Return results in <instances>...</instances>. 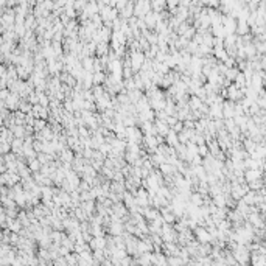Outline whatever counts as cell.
Returning a JSON list of instances; mask_svg holds the SVG:
<instances>
[{
	"label": "cell",
	"instance_id": "6da1fadb",
	"mask_svg": "<svg viewBox=\"0 0 266 266\" xmlns=\"http://www.w3.org/2000/svg\"><path fill=\"white\" fill-rule=\"evenodd\" d=\"M145 54H143L142 51H132L131 54V65H132V70H140L143 64H145Z\"/></svg>",
	"mask_w": 266,
	"mask_h": 266
},
{
	"label": "cell",
	"instance_id": "7a4b0ae2",
	"mask_svg": "<svg viewBox=\"0 0 266 266\" xmlns=\"http://www.w3.org/2000/svg\"><path fill=\"white\" fill-rule=\"evenodd\" d=\"M6 103H8V106H10V109H14L16 106H17V93H11L8 98H6ZM5 103V104H6Z\"/></svg>",
	"mask_w": 266,
	"mask_h": 266
},
{
	"label": "cell",
	"instance_id": "3957f363",
	"mask_svg": "<svg viewBox=\"0 0 266 266\" xmlns=\"http://www.w3.org/2000/svg\"><path fill=\"white\" fill-rule=\"evenodd\" d=\"M168 139H167V142H168V145L170 146H173V145H177V134L174 132V131H170L168 134Z\"/></svg>",
	"mask_w": 266,
	"mask_h": 266
},
{
	"label": "cell",
	"instance_id": "277c9868",
	"mask_svg": "<svg viewBox=\"0 0 266 266\" xmlns=\"http://www.w3.org/2000/svg\"><path fill=\"white\" fill-rule=\"evenodd\" d=\"M106 48H107V44H106V42H100V44L97 45V54H98V56H103V54H106V51H107Z\"/></svg>",
	"mask_w": 266,
	"mask_h": 266
},
{
	"label": "cell",
	"instance_id": "5b68a950",
	"mask_svg": "<svg viewBox=\"0 0 266 266\" xmlns=\"http://www.w3.org/2000/svg\"><path fill=\"white\" fill-rule=\"evenodd\" d=\"M190 199H192V204H193V206H201V204H202V201H201V199H202V196H201L199 193H193L192 196H190Z\"/></svg>",
	"mask_w": 266,
	"mask_h": 266
},
{
	"label": "cell",
	"instance_id": "8992f818",
	"mask_svg": "<svg viewBox=\"0 0 266 266\" xmlns=\"http://www.w3.org/2000/svg\"><path fill=\"white\" fill-rule=\"evenodd\" d=\"M104 79H106V78H104V73H103V72H97V73L93 75V83H95V84L103 83Z\"/></svg>",
	"mask_w": 266,
	"mask_h": 266
},
{
	"label": "cell",
	"instance_id": "52a82bcc",
	"mask_svg": "<svg viewBox=\"0 0 266 266\" xmlns=\"http://www.w3.org/2000/svg\"><path fill=\"white\" fill-rule=\"evenodd\" d=\"M83 67L84 69H87V70H92V67H93V61L90 59V58H84V61H83Z\"/></svg>",
	"mask_w": 266,
	"mask_h": 266
},
{
	"label": "cell",
	"instance_id": "ba28073f",
	"mask_svg": "<svg viewBox=\"0 0 266 266\" xmlns=\"http://www.w3.org/2000/svg\"><path fill=\"white\" fill-rule=\"evenodd\" d=\"M44 125H45L44 120H35V129H36V131H44V129H45Z\"/></svg>",
	"mask_w": 266,
	"mask_h": 266
},
{
	"label": "cell",
	"instance_id": "9c48e42d",
	"mask_svg": "<svg viewBox=\"0 0 266 266\" xmlns=\"http://www.w3.org/2000/svg\"><path fill=\"white\" fill-rule=\"evenodd\" d=\"M151 5H153V8L156 10L154 12H157V14H159L160 10H163V6H165V2H154V3H151Z\"/></svg>",
	"mask_w": 266,
	"mask_h": 266
},
{
	"label": "cell",
	"instance_id": "30bf717a",
	"mask_svg": "<svg viewBox=\"0 0 266 266\" xmlns=\"http://www.w3.org/2000/svg\"><path fill=\"white\" fill-rule=\"evenodd\" d=\"M28 165H30V168L33 170V171H36V170H39V167H40V163H39V159H37V160H36V159H31Z\"/></svg>",
	"mask_w": 266,
	"mask_h": 266
},
{
	"label": "cell",
	"instance_id": "8fae6325",
	"mask_svg": "<svg viewBox=\"0 0 266 266\" xmlns=\"http://www.w3.org/2000/svg\"><path fill=\"white\" fill-rule=\"evenodd\" d=\"M182 128H184V123H182V121H177V123L173 126V131H174V132H176V131H181Z\"/></svg>",
	"mask_w": 266,
	"mask_h": 266
},
{
	"label": "cell",
	"instance_id": "7c38bea8",
	"mask_svg": "<svg viewBox=\"0 0 266 266\" xmlns=\"http://www.w3.org/2000/svg\"><path fill=\"white\" fill-rule=\"evenodd\" d=\"M177 5H179L177 2H170V3H168V6H170V8H176Z\"/></svg>",
	"mask_w": 266,
	"mask_h": 266
}]
</instances>
